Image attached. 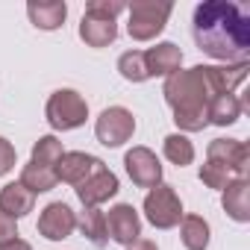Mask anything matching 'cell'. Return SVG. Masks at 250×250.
<instances>
[{"instance_id":"cell-31","label":"cell","mask_w":250,"mask_h":250,"mask_svg":"<svg viewBox=\"0 0 250 250\" xmlns=\"http://www.w3.org/2000/svg\"><path fill=\"white\" fill-rule=\"evenodd\" d=\"M0 250H33V244H27L24 238H15V241H9V244H3Z\"/></svg>"},{"instance_id":"cell-21","label":"cell","mask_w":250,"mask_h":250,"mask_svg":"<svg viewBox=\"0 0 250 250\" xmlns=\"http://www.w3.org/2000/svg\"><path fill=\"white\" fill-rule=\"evenodd\" d=\"M18 183H21L27 191H33V194H44V191H53L59 180H56V171H53V168H42V165L27 162Z\"/></svg>"},{"instance_id":"cell-23","label":"cell","mask_w":250,"mask_h":250,"mask_svg":"<svg viewBox=\"0 0 250 250\" xmlns=\"http://www.w3.org/2000/svg\"><path fill=\"white\" fill-rule=\"evenodd\" d=\"M77 227H80V232L94 244V247H103L109 238H106V218H103V212L100 209H85L83 206V212L77 215Z\"/></svg>"},{"instance_id":"cell-28","label":"cell","mask_w":250,"mask_h":250,"mask_svg":"<svg viewBox=\"0 0 250 250\" xmlns=\"http://www.w3.org/2000/svg\"><path fill=\"white\" fill-rule=\"evenodd\" d=\"M15 147H12V142L9 139H3L0 136V177H6L12 168H15Z\"/></svg>"},{"instance_id":"cell-15","label":"cell","mask_w":250,"mask_h":250,"mask_svg":"<svg viewBox=\"0 0 250 250\" xmlns=\"http://www.w3.org/2000/svg\"><path fill=\"white\" fill-rule=\"evenodd\" d=\"M147 77H171L183 68V50L174 42H159L156 47L145 50Z\"/></svg>"},{"instance_id":"cell-3","label":"cell","mask_w":250,"mask_h":250,"mask_svg":"<svg viewBox=\"0 0 250 250\" xmlns=\"http://www.w3.org/2000/svg\"><path fill=\"white\" fill-rule=\"evenodd\" d=\"M44 118L53 130L59 133H68V130H80L85 118H88V103L80 91L74 88H56L50 97H47V106H44Z\"/></svg>"},{"instance_id":"cell-10","label":"cell","mask_w":250,"mask_h":250,"mask_svg":"<svg viewBox=\"0 0 250 250\" xmlns=\"http://www.w3.org/2000/svg\"><path fill=\"white\" fill-rule=\"evenodd\" d=\"M77 229V212L62 203V200H53L42 209L39 215V232L47 238V241H65L71 238V232Z\"/></svg>"},{"instance_id":"cell-8","label":"cell","mask_w":250,"mask_h":250,"mask_svg":"<svg viewBox=\"0 0 250 250\" xmlns=\"http://www.w3.org/2000/svg\"><path fill=\"white\" fill-rule=\"evenodd\" d=\"M197 68H200L203 85H206L209 100H212L218 94H232L247 80L250 62H238V65H197Z\"/></svg>"},{"instance_id":"cell-24","label":"cell","mask_w":250,"mask_h":250,"mask_svg":"<svg viewBox=\"0 0 250 250\" xmlns=\"http://www.w3.org/2000/svg\"><path fill=\"white\" fill-rule=\"evenodd\" d=\"M62 156H65L62 142H59L56 136H42V139L33 145V156H30V162H33V165H42V168H56Z\"/></svg>"},{"instance_id":"cell-5","label":"cell","mask_w":250,"mask_h":250,"mask_svg":"<svg viewBox=\"0 0 250 250\" xmlns=\"http://www.w3.org/2000/svg\"><path fill=\"white\" fill-rule=\"evenodd\" d=\"M145 218L156 227V229H174L180 221H183V200L180 194L174 191V186L168 183H159L156 188H150L145 194Z\"/></svg>"},{"instance_id":"cell-20","label":"cell","mask_w":250,"mask_h":250,"mask_svg":"<svg viewBox=\"0 0 250 250\" xmlns=\"http://www.w3.org/2000/svg\"><path fill=\"white\" fill-rule=\"evenodd\" d=\"M180 238H183L186 250H209V238H212L209 221L200 218V215H183V221H180Z\"/></svg>"},{"instance_id":"cell-29","label":"cell","mask_w":250,"mask_h":250,"mask_svg":"<svg viewBox=\"0 0 250 250\" xmlns=\"http://www.w3.org/2000/svg\"><path fill=\"white\" fill-rule=\"evenodd\" d=\"M15 238H18V221L9 218L6 212H0V247L15 241Z\"/></svg>"},{"instance_id":"cell-13","label":"cell","mask_w":250,"mask_h":250,"mask_svg":"<svg viewBox=\"0 0 250 250\" xmlns=\"http://www.w3.org/2000/svg\"><path fill=\"white\" fill-rule=\"evenodd\" d=\"M103 168V162L97 159V156H91V153H83V150H71V153H65L62 159H59V165L53 168L56 171V180L59 183H68V186H80V183H85L94 171H100Z\"/></svg>"},{"instance_id":"cell-16","label":"cell","mask_w":250,"mask_h":250,"mask_svg":"<svg viewBox=\"0 0 250 250\" xmlns=\"http://www.w3.org/2000/svg\"><path fill=\"white\" fill-rule=\"evenodd\" d=\"M27 15H30L36 30L53 33V30H59L65 24L68 6H65V0H30V3H27Z\"/></svg>"},{"instance_id":"cell-17","label":"cell","mask_w":250,"mask_h":250,"mask_svg":"<svg viewBox=\"0 0 250 250\" xmlns=\"http://www.w3.org/2000/svg\"><path fill=\"white\" fill-rule=\"evenodd\" d=\"M36 206V194L27 191L21 183H6L3 188H0V212H6L9 218H24L30 215Z\"/></svg>"},{"instance_id":"cell-30","label":"cell","mask_w":250,"mask_h":250,"mask_svg":"<svg viewBox=\"0 0 250 250\" xmlns=\"http://www.w3.org/2000/svg\"><path fill=\"white\" fill-rule=\"evenodd\" d=\"M127 250H159V247H156V241H150V238H136L133 244H127Z\"/></svg>"},{"instance_id":"cell-14","label":"cell","mask_w":250,"mask_h":250,"mask_svg":"<svg viewBox=\"0 0 250 250\" xmlns=\"http://www.w3.org/2000/svg\"><path fill=\"white\" fill-rule=\"evenodd\" d=\"M221 206L235 224H247L250 221V180L247 177L229 180L221 191Z\"/></svg>"},{"instance_id":"cell-7","label":"cell","mask_w":250,"mask_h":250,"mask_svg":"<svg viewBox=\"0 0 250 250\" xmlns=\"http://www.w3.org/2000/svg\"><path fill=\"white\" fill-rule=\"evenodd\" d=\"M124 168H127L133 186H139V188L150 191V188H156L162 183V162H159V156L150 147L139 145V147L127 150V156H124Z\"/></svg>"},{"instance_id":"cell-6","label":"cell","mask_w":250,"mask_h":250,"mask_svg":"<svg viewBox=\"0 0 250 250\" xmlns=\"http://www.w3.org/2000/svg\"><path fill=\"white\" fill-rule=\"evenodd\" d=\"M136 133V118L127 106H109L94 121V136L103 147H121Z\"/></svg>"},{"instance_id":"cell-26","label":"cell","mask_w":250,"mask_h":250,"mask_svg":"<svg viewBox=\"0 0 250 250\" xmlns=\"http://www.w3.org/2000/svg\"><path fill=\"white\" fill-rule=\"evenodd\" d=\"M229 180H235V177H232L221 162L206 159V162L200 165V183H203L206 188H218V191H224V186H227Z\"/></svg>"},{"instance_id":"cell-22","label":"cell","mask_w":250,"mask_h":250,"mask_svg":"<svg viewBox=\"0 0 250 250\" xmlns=\"http://www.w3.org/2000/svg\"><path fill=\"white\" fill-rule=\"evenodd\" d=\"M162 153H165V159H168L171 165H177V168H186V165L194 162V145H191L188 136H183V133H171V136H165V142H162Z\"/></svg>"},{"instance_id":"cell-18","label":"cell","mask_w":250,"mask_h":250,"mask_svg":"<svg viewBox=\"0 0 250 250\" xmlns=\"http://www.w3.org/2000/svg\"><path fill=\"white\" fill-rule=\"evenodd\" d=\"M241 112H244V103L235 94H218L206 103V121L215 124V127H229L241 118Z\"/></svg>"},{"instance_id":"cell-25","label":"cell","mask_w":250,"mask_h":250,"mask_svg":"<svg viewBox=\"0 0 250 250\" xmlns=\"http://www.w3.org/2000/svg\"><path fill=\"white\" fill-rule=\"evenodd\" d=\"M118 71L127 83H147V65H145V50H127L118 56Z\"/></svg>"},{"instance_id":"cell-2","label":"cell","mask_w":250,"mask_h":250,"mask_svg":"<svg viewBox=\"0 0 250 250\" xmlns=\"http://www.w3.org/2000/svg\"><path fill=\"white\" fill-rule=\"evenodd\" d=\"M162 94H165V103L171 106L174 112V124L180 127V133H200L206 127V103H209V91L203 85V77H200V68H180L177 74L165 77V85H162Z\"/></svg>"},{"instance_id":"cell-4","label":"cell","mask_w":250,"mask_h":250,"mask_svg":"<svg viewBox=\"0 0 250 250\" xmlns=\"http://www.w3.org/2000/svg\"><path fill=\"white\" fill-rule=\"evenodd\" d=\"M130 21H127V33L133 42H153L165 27L168 18L174 12L171 3H156V0H136L127 6Z\"/></svg>"},{"instance_id":"cell-12","label":"cell","mask_w":250,"mask_h":250,"mask_svg":"<svg viewBox=\"0 0 250 250\" xmlns=\"http://www.w3.org/2000/svg\"><path fill=\"white\" fill-rule=\"evenodd\" d=\"M118 191H121V183H118V177H115L106 165H103L100 171H94L85 183L77 186V197H80V203H83L85 209H97L100 203L112 200Z\"/></svg>"},{"instance_id":"cell-19","label":"cell","mask_w":250,"mask_h":250,"mask_svg":"<svg viewBox=\"0 0 250 250\" xmlns=\"http://www.w3.org/2000/svg\"><path fill=\"white\" fill-rule=\"evenodd\" d=\"M80 39L88 47H109L118 39V24L115 21H103V18L83 15V21H80Z\"/></svg>"},{"instance_id":"cell-9","label":"cell","mask_w":250,"mask_h":250,"mask_svg":"<svg viewBox=\"0 0 250 250\" xmlns=\"http://www.w3.org/2000/svg\"><path fill=\"white\" fill-rule=\"evenodd\" d=\"M106 218V238L118 241V244H133L136 238H142V218L130 203H118L109 212H103Z\"/></svg>"},{"instance_id":"cell-27","label":"cell","mask_w":250,"mask_h":250,"mask_svg":"<svg viewBox=\"0 0 250 250\" xmlns=\"http://www.w3.org/2000/svg\"><path fill=\"white\" fill-rule=\"evenodd\" d=\"M121 12H127V3H124V0H88L85 3V15H91V18L115 21Z\"/></svg>"},{"instance_id":"cell-11","label":"cell","mask_w":250,"mask_h":250,"mask_svg":"<svg viewBox=\"0 0 250 250\" xmlns=\"http://www.w3.org/2000/svg\"><path fill=\"white\" fill-rule=\"evenodd\" d=\"M206 159L221 162L232 177H247V168H250L247 165L250 153H247V145L241 139H215V142H209Z\"/></svg>"},{"instance_id":"cell-1","label":"cell","mask_w":250,"mask_h":250,"mask_svg":"<svg viewBox=\"0 0 250 250\" xmlns=\"http://www.w3.org/2000/svg\"><path fill=\"white\" fill-rule=\"evenodd\" d=\"M191 36L206 56L224 65L250 59V15L232 0L197 3L191 15Z\"/></svg>"}]
</instances>
